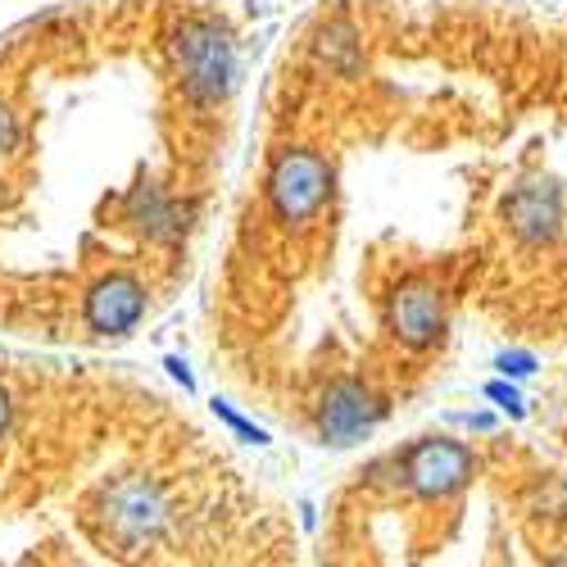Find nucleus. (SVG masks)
I'll return each mask as SVG.
<instances>
[{"instance_id": "obj_8", "label": "nucleus", "mask_w": 567, "mask_h": 567, "mask_svg": "<svg viewBox=\"0 0 567 567\" xmlns=\"http://www.w3.org/2000/svg\"><path fill=\"white\" fill-rule=\"evenodd\" d=\"M313 55L318 64H327L341 78H354L363 69V41H359V28L350 19H327L313 37Z\"/></svg>"}, {"instance_id": "obj_10", "label": "nucleus", "mask_w": 567, "mask_h": 567, "mask_svg": "<svg viewBox=\"0 0 567 567\" xmlns=\"http://www.w3.org/2000/svg\"><path fill=\"white\" fill-rule=\"evenodd\" d=\"M486 400L495 409H504L508 417H527V404H523V391H517L513 377H495V382H486Z\"/></svg>"}, {"instance_id": "obj_1", "label": "nucleus", "mask_w": 567, "mask_h": 567, "mask_svg": "<svg viewBox=\"0 0 567 567\" xmlns=\"http://www.w3.org/2000/svg\"><path fill=\"white\" fill-rule=\"evenodd\" d=\"M168 55L182 101L196 114H218L236 91V37L223 19L186 10L168 28Z\"/></svg>"}, {"instance_id": "obj_4", "label": "nucleus", "mask_w": 567, "mask_h": 567, "mask_svg": "<svg viewBox=\"0 0 567 567\" xmlns=\"http://www.w3.org/2000/svg\"><path fill=\"white\" fill-rule=\"evenodd\" d=\"M151 313V287L127 268H110L101 272L91 287L82 291L78 318H82V332L101 337V341H123L132 337L141 322Z\"/></svg>"}, {"instance_id": "obj_13", "label": "nucleus", "mask_w": 567, "mask_h": 567, "mask_svg": "<svg viewBox=\"0 0 567 567\" xmlns=\"http://www.w3.org/2000/svg\"><path fill=\"white\" fill-rule=\"evenodd\" d=\"M10 422H14V395L6 382H0V441L10 436Z\"/></svg>"}, {"instance_id": "obj_9", "label": "nucleus", "mask_w": 567, "mask_h": 567, "mask_svg": "<svg viewBox=\"0 0 567 567\" xmlns=\"http://www.w3.org/2000/svg\"><path fill=\"white\" fill-rule=\"evenodd\" d=\"M214 417L223 422V427H227L236 441H246V445H268V432H264V427H255L250 417H241V413H236L227 400H214Z\"/></svg>"}, {"instance_id": "obj_3", "label": "nucleus", "mask_w": 567, "mask_h": 567, "mask_svg": "<svg viewBox=\"0 0 567 567\" xmlns=\"http://www.w3.org/2000/svg\"><path fill=\"white\" fill-rule=\"evenodd\" d=\"M395 477L417 499H454L477 477V454L454 436H422L404 454H395Z\"/></svg>"}, {"instance_id": "obj_2", "label": "nucleus", "mask_w": 567, "mask_h": 567, "mask_svg": "<svg viewBox=\"0 0 567 567\" xmlns=\"http://www.w3.org/2000/svg\"><path fill=\"white\" fill-rule=\"evenodd\" d=\"M337 192V168L327 155L309 151V146H287L277 151L264 177V200L268 214L287 227H309Z\"/></svg>"}, {"instance_id": "obj_7", "label": "nucleus", "mask_w": 567, "mask_h": 567, "mask_svg": "<svg viewBox=\"0 0 567 567\" xmlns=\"http://www.w3.org/2000/svg\"><path fill=\"white\" fill-rule=\"evenodd\" d=\"M504 223H508L517 246H527V250L554 246L558 236H563V223H567L563 192H558L554 182H523L504 200Z\"/></svg>"}, {"instance_id": "obj_11", "label": "nucleus", "mask_w": 567, "mask_h": 567, "mask_svg": "<svg viewBox=\"0 0 567 567\" xmlns=\"http://www.w3.org/2000/svg\"><path fill=\"white\" fill-rule=\"evenodd\" d=\"M495 368H499V377H513V382H523V377L536 372V354H532V350H499V354H495Z\"/></svg>"}, {"instance_id": "obj_14", "label": "nucleus", "mask_w": 567, "mask_h": 567, "mask_svg": "<svg viewBox=\"0 0 567 567\" xmlns=\"http://www.w3.org/2000/svg\"><path fill=\"white\" fill-rule=\"evenodd\" d=\"M458 422H463V427H472V432H491L495 427L491 413H458Z\"/></svg>"}, {"instance_id": "obj_15", "label": "nucleus", "mask_w": 567, "mask_h": 567, "mask_svg": "<svg viewBox=\"0 0 567 567\" xmlns=\"http://www.w3.org/2000/svg\"><path fill=\"white\" fill-rule=\"evenodd\" d=\"M246 10H250V19H259V14H268V0H246Z\"/></svg>"}, {"instance_id": "obj_6", "label": "nucleus", "mask_w": 567, "mask_h": 567, "mask_svg": "<svg viewBox=\"0 0 567 567\" xmlns=\"http://www.w3.org/2000/svg\"><path fill=\"white\" fill-rule=\"evenodd\" d=\"M386 332L404 350H432L450 332V300L436 277H404L386 296Z\"/></svg>"}, {"instance_id": "obj_12", "label": "nucleus", "mask_w": 567, "mask_h": 567, "mask_svg": "<svg viewBox=\"0 0 567 567\" xmlns=\"http://www.w3.org/2000/svg\"><path fill=\"white\" fill-rule=\"evenodd\" d=\"M164 368H168V377H173V382H182V391H186V395L196 391V377H192V368H186L177 354H168V359H164Z\"/></svg>"}, {"instance_id": "obj_5", "label": "nucleus", "mask_w": 567, "mask_h": 567, "mask_svg": "<svg viewBox=\"0 0 567 567\" xmlns=\"http://www.w3.org/2000/svg\"><path fill=\"white\" fill-rule=\"evenodd\" d=\"M382 417H386V400L368 382H359V377H337V382H327V391L313 404L318 441L332 445V450H350V445L368 441L377 427H382Z\"/></svg>"}]
</instances>
